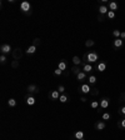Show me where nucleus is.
Returning <instances> with one entry per match:
<instances>
[{
  "label": "nucleus",
  "instance_id": "40",
  "mask_svg": "<svg viewBox=\"0 0 125 140\" xmlns=\"http://www.w3.org/2000/svg\"><path fill=\"white\" fill-rule=\"evenodd\" d=\"M80 101H81V103H86V101H88V99H86L84 95H81V96H80Z\"/></svg>",
  "mask_w": 125,
  "mask_h": 140
},
{
  "label": "nucleus",
  "instance_id": "19",
  "mask_svg": "<svg viewBox=\"0 0 125 140\" xmlns=\"http://www.w3.org/2000/svg\"><path fill=\"white\" fill-rule=\"evenodd\" d=\"M71 60H73V64H74V65H76V66L83 65V60H81L79 56H76V55H75V56H73V59H71Z\"/></svg>",
  "mask_w": 125,
  "mask_h": 140
},
{
  "label": "nucleus",
  "instance_id": "18",
  "mask_svg": "<svg viewBox=\"0 0 125 140\" xmlns=\"http://www.w3.org/2000/svg\"><path fill=\"white\" fill-rule=\"evenodd\" d=\"M59 101H60V103H63V104L69 103V101H70V96H69V95H66V94H61V95H60V98H59Z\"/></svg>",
  "mask_w": 125,
  "mask_h": 140
},
{
  "label": "nucleus",
  "instance_id": "22",
  "mask_svg": "<svg viewBox=\"0 0 125 140\" xmlns=\"http://www.w3.org/2000/svg\"><path fill=\"white\" fill-rule=\"evenodd\" d=\"M70 70H71V73H73V74H74V75L76 76V75H78V74H79V73H80V71L83 70V69H80V66H76V65H73Z\"/></svg>",
  "mask_w": 125,
  "mask_h": 140
},
{
  "label": "nucleus",
  "instance_id": "13",
  "mask_svg": "<svg viewBox=\"0 0 125 140\" xmlns=\"http://www.w3.org/2000/svg\"><path fill=\"white\" fill-rule=\"evenodd\" d=\"M76 80L78 81H80V83H83V81H85V80H88V75H86V73H84L83 70L76 75Z\"/></svg>",
  "mask_w": 125,
  "mask_h": 140
},
{
  "label": "nucleus",
  "instance_id": "9",
  "mask_svg": "<svg viewBox=\"0 0 125 140\" xmlns=\"http://www.w3.org/2000/svg\"><path fill=\"white\" fill-rule=\"evenodd\" d=\"M123 45H124V41H123L121 39H115V40L113 41V48H114V50H118V49L123 48Z\"/></svg>",
  "mask_w": 125,
  "mask_h": 140
},
{
  "label": "nucleus",
  "instance_id": "29",
  "mask_svg": "<svg viewBox=\"0 0 125 140\" xmlns=\"http://www.w3.org/2000/svg\"><path fill=\"white\" fill-rule=\"evenodd\" d=\"M99 94V90H98V88L96 86H91V91H90V95H93V96H96Z\"/></svg>",
  "mask_w": 125,
  "mask_h": 140
},
{
  "label": "nucleus",
  "instance_id": "16",
  "mask_svg": "<svg viewBox=\"0 0 125 140\" xmlns=\"http://www.w3.org/2000/svg\"><path fill=\"white\" fill-rule=\"evenodd\" d=\"M108 8H109V10H111V11H116L118 8H119V5H118V3H115V1H110V3H108Z\"/></svg>",
  "mask_w": 125,
  "mask_h": 140
},
{
  "label": "nucleus",
  "instance_id": "17",
  "mask_svg": "<svg viewBox=\"0 0 125 140\" xmlns=\"http://www.w3.org/2000/svg\"><path fill=\"white\" fill-rule=\"evenodd\" d=\"M88 83L90 86H95L96 85V76L95 75H89L88 76Z\"/></svg>",
  "mask_w": 125,
  "mask_h": 140
},
{
  "label": "nucleus",
  "instance_id": "30",
  "mask_svg": "<svg viewBox=\"0 0 125 140\" xmlns=\"http://www.w3.org/2000/svg\"><path fill=\"white\" fill-rule=\"evenodd\" d=\"M8 105H9L10 108H14V106L16 105V100H15V99H13V98H10V99L8 100Z\"/></svg>",
  "mask_w": 125,
  "mask_h": 140
},
{
  "label": "nucleus",
  "instance_id": "28",
  "mask_svg": "<svg viewBox=\"0 0 125 140\" xmlns=\"http://www.w3.org/2000/svg\"><path fill=\"white\" fill-rule=\"evenodd\" d=\"M113 35H114V38H115V39H120L121 31H120V30H118V29H115V30H113Z\"/></svg>",
  "mask_w": 125,
  "mask_h": 140
},
{
  "label": "nucleus",
  "instance_id": "35",
  "mask_svg": "<svg viewBox=\"0 0 125 140\" xmlns=\"http://www.w3.org/2000/svg\"><path fill=\"white\" fill-rule=\"evenodd\" d=\"M101 118H103V120H109L110 118H111V115L109 114V113H104V114H101Z\"/></svg>",
  "mask_w": 125,
  "mask_h": 140
},
{
  "label": "nucleus",
  "instance_id": "43",
  "mask_svg": "<svg viewBox=\"0 0 125 140\" xmlns=\"http://www.w3.org/2000/svg\"><path fill=\"white\" fill-rule=\"evenodd\" d=\"M124 105H125V100H124Z\"/></svg>",
  "mask_w": 125,
  "mask_h": 140
},
{
  "label": "nucleus",
  "instance_id": "32",
  "mask_svg": "<svg viewBox=\"0 0 125 140\" xmlns=\"http://www.w3.org/2000/svg\"><path fill=\"white\" fill-rule=\"evenodd\" d=\"M124 100H125V93H121L119 98V105H124Z\"/></svg>",
  "mask_w": 125,
  "mask_h": 140
},
{
  "label": "nucleus",
  "instance_id": "39",
  "mask_svg": "<svg viewBox=\"0 0 125 140\" xmlns=\"http://www.w3.org/2000/svg\"><path fill=\"white\" fill-rule=\"evenodd\" d=\"M105 16H106V15H101V14H99V15H98V20H99L100 23H103V21H105Z\"/></svg>",
  "mask_w": 125,
  "mask_h": 140
},
{
  "label": "nucleus",
  "instance_id": "12",
  "mask_svg": "<svg viewBox=\"0 0 125 140\" xmlns=\"http://www.w3.org/2000/svg\"><path fill=\"white\" fill-rule=\"evenodd\" d=\"M98 10H99V14H101V15H106V14H108V11H109V8H108V5L101 4V5H99Z\"/></svg>",
  "mask_w": 125,
  "mask_h": 140
},
{
  "label": "nucleus",
  "instance_id": "20",
  "mask_svg": "<svg viewBox=\"0 0 125 140\" xmlns=\"http://www.w3.org/2000/svg\"><path fill=\"white\" fill-rule=\"evenodd\" d=\"M93 69H94V68H93L91 64H84V65H83V71L86 73V74L90 73V71H93Z\"/></svg>",
  "mask_w": 125,
  "mask_h": 140
},
{
  "label": "nucleus",
  "instance_id": "27",
  "mask_svg": "<svg viewBox=\"0 0 125 140\" xmlns=\"http://www.w3.org/2000/svg\"><path fill=\"white\" fill-rule=\"evenodd\" d=\"M6 60H8V56L6 55H4V54L0 55V64H1V65L6 64Z\"/></svg>",
  "mask_w": 125,
  "mask_h": 140
},
{
  "label": "nucleus",
  "instance_id": "25",
  "mask_svg": "<svg viewBox=\"0 0 125 140\" xmlns=\"http://www.w3.org/2000/svg\"><path fill=\"white\" fill-rule=\"evenodd\" d=\"M35 51H36V46H34V45H30V46L26 49V54H29V55L34 54Z\"/></svg>",
  "mask_w": 125,
  "mask_h": 140
},
{
  "label": "nucleus",
  "instance_id": "7",
  "mask_svg": "<svg viewBox=\"0 0 125 140\" xmlns=\"http://www.w3.org/2000/svg\"><path fill=\"white\" fill-rule=\"evenodd\" d=\"M0 51H1V54H4V55H8V54L13 53V49H11V46L9 44H3L1 46H0Z\"/></svg>",
  "mask_w": 125,
  "mask_h": 140
},
{
  "label": "nucleus",
  "instance_id": "31",
  "mask_svg": "<svg viewBox=\"0 0 125 140\" xmlns=\"http://www.w3.org/2000/svg\"><path fill=\"white\" fill-rule=\"evenodd\" d=\"M90 108H91V109H99V108H100V103H98V101H91Z\"/></svg>",
  "mask_w": 125,
  "mask_h": 140
},
{
  "label": "nucleus",
  "instance_id": "5",
  "mask_svg": "<svg viewBox=\"0 0 125 140\" xmlns=\"http://www.w3.org/2000/svg\"><path fill=\"white\" fill-rule=\"evenodd\" d=\"M94 128H95V130L101 131V130H104V129L106 128V121H105V120H98V121L94 124Z\"/></svg>",
  "mask_w": 125,
  "mask_h": 140
},
{
  "label": "nucleus",
  "instance_id": "3",
  "mask_svg": "<svg viewBox=\"0 0 125 140\" xmlns=\"http://www.w3.org/2000/svg\"><path fill=\"white\" fill-rule=\"evenodd\" d=\"M90 91H91V86L89 84H81L79 86V89H78V93L80 95H83V94H90Z\"/></svg>",
  "mask_w": 125,
  "mask_h": 140
},
{
  "label": "nucleus",
  "instance_id": "24",
  "mask_svg": "<svg viewBox=\"0 0 125 140\" xmlns=\"http://www.w3.org/2000/svg\"><path fill=\"white\" fill-rule=\"evenodd\" d=\"M74 138H75L76 140H79V139H84V131H81V130L76 131V133L74 134Z\"/></svg>",
  "mask_w": 125,
  "mask_h": 140
},
{
  "label": "nucleus",
  "instance_id": "23",
  "mask_svg": "<svg viewBox=\"0 0 125 140\" xmlns=\"http://www.w3.org/2000/svg\"><path fill=\"white\" fill-rule=\"evenodd\" d=\"M118 114L123 118V116H125V105H120L119 108H118Z\"/></svg>",
  "mask_w": 125,
  "mask_h": 140
},
{
  "label": "nucleus",
  "instance_id": "42",
  "mask_svg": "<svg viewBox=\"0 0 125 140\" xmlns=\"http://www.w3.org/2000/svg\"><path fill=\"white\" fill-rule=\"evenodd\" d=\"M79 140H85V139H79Z\"/></svg>",
  "mask_w": 125,
  "mask_h": 140
},
{
  "label": "nucleus",
  "instance_id": "37",
  "mask_svg": "<svg viewBox=\"0 0 125 140\" xmlns=\"http://www.w3.org/2000/svg\"><path fill=\"white\" fill-rule=\"evenodd\" d=\"M58 91H59L60 94H65V86H64V85H59V86H58Z\"/></svg>",
  "mask_w": 125,
  "mask_h": 140
},
{
  "label": "nucleus",
  "instance_id": "36",
  "mask_svg": "<svg viewBox=\"0 0 125 140\" xmlns=\"http://www.w3.org/2000/svg\"><path fill=\"white\" fill-rule=\"evenodd\" d=\"M31 45H34V46L38 48V46L40 45V39H39V38H35V39L33 40V44H31Z\"/></svg>",
  "mask_w": 125,
  "mask_h": 140
},
{
  "label": "nucleus",
  "instance_id": "6",
  "mask_svg": "<svg viewBox=\"0 0 125 140\" xmlns=\"http://www.w3.org/2000/svg\"><path fill=\"white\" fill-rule=\"evenodd\" d=\"M26 90H28V94H30V95H33V94H38V93L40 91V90H39V86L35 85V84H30V85H28Z\"/></svg>",
  "mask_w": 125,
  "mask_h": 140
},
{
  "label": "nucleus",
  "instance_id": "15",
  "mask_svg": "<svg viewBox=\"0 0 125 140\" xmlns=\"http://www.w3.org/2000/svg\"><path fill=\"white\" fill-rule=\"evenodd\" d=\"M58 68H59L60 70H63V71H66V69H68L66 60H65V59H61V60L59 61V64H58Z\"/></svg>",
  "mask_w": 125,
  "mask_h": 140
},
{
  "label": "nucleus",
  "instance_id": "4",
  "mask_svg": "<svg viewBox=\"0 0 125 140\" xmlns=\"http://www.w3.org/2000/svg\"><path fill=\"white\" fill-rule=\"evenodd\" d=\"M11 55H13L14 60H20V59L23 58V50H21V48H15V49H13Z\"/></svg>",
  "mask_w": 125,
  "mask_h": 140
},
{
  "label": "nucleus",
  "instance_id": "1",
  "mask_svg": "<svg viewBox=\"0 0 125 140\" xmlns=\"http://www.w3.org/2000/svg\"><path fill=\"white\" fill-rule=\"evenodd\" d=\"M81 60H83V65H84V64L98 63V60H99V54H98L96 51H89V53H85Z\"/></svg>",
  "mask_w": 125,
  "mask_h": 140
},
{
  "label": "nucleus",
  "instance_id": "26",
  "mask_svg": "<svg viewBox=\"0 0 125 140\" xmlns=\"http://www.w3.org/2000/svg\"><path fill=\"white\" fill-rule=\"evenodd\" d=\"M94 45H95V41L91 40V39H88V40L85 41V46H86V48H91V46H94Z\"/></svg>",
  "mask_w": 125,
  "mask_h": 140
},
{
  "label": "nucleus",
  "instance_id": "10",
  "mask_svg": "<svg viewBox=\"0 0 125 140\" xmlns=\"http://www.w3.org/2000/svg\"><path fill=\"white\" fill-rule=\"evenodd\" d=\"M95 70H98V71H100V73H103L105 69H106V63L105 61H100V63H96V65H95V68H94Z\"/></svg>",
  "mask_w": 125,
  "mask_h": 140
},
{
  "label": "nucleus",
  "instance_id": "34",
  "mask_svg": "<svg viewBox=\"0 0 125 140\" xmlns=\"http://www.w3.org/2000/svg\"><path fill=\"white\" fill-rule=\"evenodd\" d=\"M106 16H108V19H114V18H115V11L109 10V11H108V14H106Z\"/></svg>",
  "mask_w": 125,
  "mask_h": 140
},
{
  "label": "nucleus",
  "instance_id": "14",
  "mask_svg": "<svg viewBox=\"0 0 125 140\" xmlns=\"http://www.w3.org/2000/svg\"><path fill=\"white\" fill-rule=\"evenodd\" d=\"M60 93L58 91V90H53L51 93H50V95H49V98H50V100H59V98H60Z\"/></svg>",
  "mask_w": 125,
  "mask_h": 140
},
{
  "label": "nucleus",
  "instance_id": "11",
  "mask_svg": "<svg viewBox=\"0 0 125 140\" xmlns=\"http://www.w3.org/2000/svg\"><path fill=\"white\" fill-rule=\"evenodd\" d=\"M24 100H25V103H26L28 105H30V106L35 104V98H34L33 95H30V94L25 95V96H24Z\"/></svg>",
  "mask_w": 125,
  "mask_h": 140
},
{
  "label": "nucleus",
  "instance_id": "33",
  "mask_svg": "<svg viewBox=\"0 0 125 140\" xmlns=\"http://www.w3.org/2000/svg\"><path fill=\"white\" fill-rule=\"evenodd\" d=\"M19 65H20L19 60H13V61H11V68H13V69H16V68H19Z\"/></svg>",
  "mask_w": 125,
  "mask_h": 140
},
{
  "label": "nucleus",
  "instance_id": "41",
  "mask_svg": "<svg viewBox=\"0 0 125 140\" xmlns=\"http://www.w3.org/2000/svg\"><path fill=\"white\" fill-rule=\"evenodd\" d=\"M120 39H121V40H124V39H125V31H121V35H120Z\"/></svg>",
  "mask_w": 125,
  "mask_h": 140
},
{
  "label": "nucleus",
  "instance_id": "21",
  "mask_svg": "<svg viewBox=\"0 0 125 140\" xmlns=\"http://www.w3.org/2000/svg\"><path fill=\"white\" fill-rule=\"evenodd\" d=\"M118 128H119L120 130H124V129H125V116H123V118L118 121Z\"/></svg>",
  "mask_w": 125,
  "mask_h": 140
},
{
  "label": "nucleus",
  "instance_id": "38",
  "mask_svg": "<svg viewBox=\"0 0 125 140\" xmlns=\"http://www.w3.org/2000/svg\"><path fill=\"white\" fill-rule=\"evenodd\" d=\"M54 74H55V75H63V74H64V71H63V70H60L59 68H56V69L54 70Z\"/></svg>",
  "mask_w": 125,
  "mask_h": 140
},
{
  "label": "nucleus",
  "instance_id": "2",
  "mask_svg": "<svg viewBox=\"0 0 125 140\" xmlns=\"http://www.w3.org/2000/svg\"><path fill=\"white\" fill-rule=\"evenodd\" d=\"M20 10H21V13L24 14V15H31V13H33V10H31V4L29 3V1H21L20 3Z\"/></svg>",
  "mask_w": 125,
  "mask_h": 140
},
{
  "label": "nucleus",
  "instance_id": "8",
  "mask_svg": "<svg viewBox=\"0 0 125 140\" xmlns=\"http://www.w3.org/2000/svg\"><path fill=\"white\" fill-rule=\"evenodd\" d=\"M99 103H100V109L104 110V109H106V108L109 106V104H110V99H109V98H101Z\"/></svg>",
  "mask_w": 125,
  "mask_h": 140
}]
</instances>
